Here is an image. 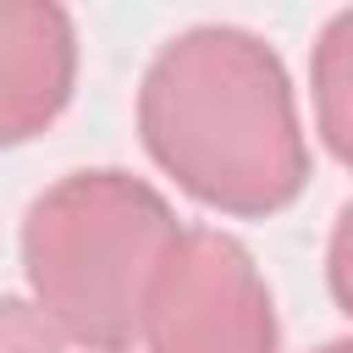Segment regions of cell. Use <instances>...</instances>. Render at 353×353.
Returning <instances> with one entry per match:
<instances>
[{"instance_id": "cell-4", "label": "cell", "mask_w": 353, "mask_h": 353, "mask_svg": "<svg viewBox=\"0 0 353 353\" xmlns=\"http://www.w3.org/2000/svg\"><path fill=\"white\" fill-rule=\"evenodd\" d=\"M325 353H353V342H342V347H325Z\"/></svg>"}, {"instance_id": "cell-3", "label": "cell", "mask_w": 353, "mask_h": 353, "mask_svg": "<svg viewBox=\"0 0 353 353\" xmlns=\"http://www.w3.org/2000/svg\"><path fill=\"white\" fill-rule=\"evenodd\" d=\"M6 353H61L55 336L44 331V314L22 298H6Z\"/></svg>"}, {"instance_id": "cell-2", "label": "cell", "mask_w": 353, "mask_h": 353, "mask_svg": "<svg viewBox=\"0 0 353 353\" xmlns=\"http://www.w3.org/2000/svg\"><path fill=\"white\" fill-rule=\"evenodd\" d=\"M0 83H6V143L33 138L61 99L72 77V33L55 6H6L0 11Z\"/></svg>"}, {"instance_id": "cell-1", "label": "cell", "mask_w": 353, "mask_h": 353, "mask_svg": "<svg viewBox=\"0 0 353 353\" xmlns=\"http://www.w3.org/2000/svg\"><path fill=\"white\" fill-rule=\"evenodd\" d=\"M176 259L165 204L121 171H77L39 193L22 226V265L66 336L88 347H127L143 325V298L160 265Z\"/></svg>"}]
</instances>
